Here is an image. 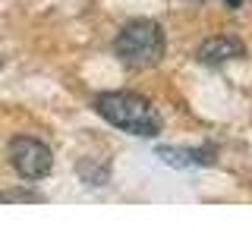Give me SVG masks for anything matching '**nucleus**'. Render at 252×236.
I'll return each mask as SVG.
<instances>
[{"instance_id": "nucleus-1", "label": "nucleus", "mask_w": 252, "mask_h": 236, "mask_svg": "<svg viewBox=\"0 0 252 236\" xmlns=\"http://www.w3.org/2000/svg\"><path fill=\"white\" fill-rule=\"evenodd\" d=\"M92 107L101 120H107L110 126L129 132V136H139V139H155L164 126L158 107L136 91H101V94H94Z\"/></svg>"}, {"instance_id": "nucleus-2", "label": "nucleus", "mask_w": 252, "mask_h": 236, "mask_svg": "<svg viewBox=\"0 0 252 236\" xmlns=\"http://www.w3.org/2000/svg\"><path fill=\"white\" fill-rule=\"evenodd\" d=\"M164 31L152 19H136L129 22L114 41L117 57L129 66H155L164 57Z\"/></svg>"}, {"instance_id": "nucleus-3", "label": "nucleus", "mask_w": 252, "mask_h": 236, "mask_svg": "<svg viewBox=\"0 0 252 236\" xmlns=\"http://www.w3.org/2000/svg\"><path fill=\"white\" fill-rule=\"evenodd\" d=\"M10 164L16 167V173L22 179H41L54 167V151L41 139L19 136V139L10 142Z\"/></svg>"}, {"instance_id": "nucleus-4", "label": "nucleus", "mask_w": 252, "mask_h": 236, "mask_svg": "<svg viewBox=\"0 0 252 236\" xmlns=\"http://www.w3.org/2000/svg\"><path fill=\"white\" fill-rule=\"evenodd\" d=\"M243 54H246V44L233 35H218V38H208V41L199 44V60L205 66H220V63L240 60Z\"/></svg>"}, {"instance_id": "nucleus-5", "label": "nucleus", "mask_w": 252, "mask_h": 236, "mask_svg": "<svg viewBox=\"0 0 252 236\" xmlns=\"http://www.w3.org/2000/svg\"><path fill=\"white\" fill-rule=\"evenodd\" d=\"M158 157L170 167H199V164H215V145L205 148H158Z\"/></svg>"}, {"instance_id": "nucleus-6", "label": "nucleus", "mask_w": 252, "mask_h": 236, "mask_svg": "<svg viewBox=\"0 0 252 236\" xmlns=\"http://www.w3.org/2000/svg\"><path fill=\"white\" fill-rule=\"evenodd\" d=\"M0 202H29V205H35V202H44V195L41 192H26V189H16V192H0Z\"/></svg>"}, {"instance_id": "nucleus-7", "label": "nucleus", "mask_w": 252, "mask_h": 236, "mask_svg": "<svg viewBox=\"0 0 252 236\" xmlns=\"http://www.w3.org/2000/svg\"><path fill=\"white\" fill-rule=\"evenodd\" d=\"M227 6H230V10H236V6H243V0H227Z\"/></svg>"}]
</instances>
